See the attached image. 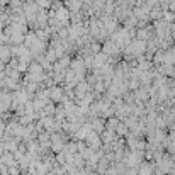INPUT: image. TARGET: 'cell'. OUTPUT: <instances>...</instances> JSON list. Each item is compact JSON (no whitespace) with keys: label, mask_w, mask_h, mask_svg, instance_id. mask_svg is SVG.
Instances as JSON below:
<instances>
[{"label":"cell","mask_w":175,"mask_h":175,"mask_svg":"<svg viewBox=\"0 0 175 175\" xmlns=\"http://www.w3.org/2000/svg\"><path fill=\"white\" fill-rule=\"evenodd\" d=\"M145 41H136V43H133L131 44V48H129V53H131V56H138V54H141L145 51Z\"/></svg>","instance_id":"cell-1"}]
</instances>
